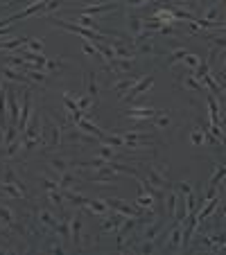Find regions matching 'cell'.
<instances>
[{"mask_svg": "<svg viewBox=\"0 0 226 255\" xmlns=\"http://www.w3.org/2000/svg\"><path fill=\"white\" fill-rule=\"evenodd\" d=\"M48 23L54 25V27H61L66 29V32H72V34H79L82 39H88L93 45L97 43V41H104L106 34L102 32H95V29H88V27H82L79 23H70V20H63V18H52V16H48Z\"/></svg>", "mask_w": 226, "mask_h": 255, "instance_id": "obj_1", "label": "cell"}, {"mask_svg": "<svg viewBox=\"0 0 226 255\" xmlns=\"http://www.w3.org/2000/svg\"><path fill=\"white\" fill-rule=\"evenodd\" d=\"M122 219H125V215L116 212V210L102 215L100 217V233L102 235H113V233H118V228L122 226Z\"/></svg>", "mask_w": 226, "mask_h": 255, "instance_id": "obj_2", "label": "cell"}, {"mask_svg": "<svg viewBox=\"0 0 226 255\" xmlns=\"http://www.w3.org/2000/svg\"><path fill=\"white\" fill-rule=\"evenodd\" d=\"M41 129H43V113L32 111L27 127H25V131H23V140L25 142H27V140H36L41 135Z\"/></svg>", "mask_w": 226, "mask_h": 255, "instance_id": "obj_3", "label": "cell"}, {"mask_svg": "<svg viewBox=\"0 0 226 255\" xmlns=\"http://www.w3.org/2000/svg\"><path fill=\"white\" fill-rule=\"evenodd\" d=\"M183 249V222H172L168 233V242H165V251H181Z\"/></svg>", "mask_w": 226, "mask_h": 255, "instance_id": "obj_4", "label": "cell"}, {"mask_svg": "<svg viewBox=\"0 0 226 255\" xmlns=\"http://www.w3.org/2000/svg\"><path fill=\"white\" fill-rule=\"evenodd\" d=\"M143 172H145V178H147L152 185H156V188H161V190H170L168 176H163V174L154 167V163H143Z\"/></svg>", "mask_w": 226, "mask_h": 255, "instance_id": "obj_5", "label": "cell"}, {"mask_svg": "<svg viewBox=\"0 0 226 255\" xmlns=\"http://www.w3.org/2000/svg\"><path fill=\"white\" fill-rule=\"evenodd\" d=\"M154 86V75H143V77L136 82V86L134 88H129V91L125 93V97L122 100L125 102H131V100H136L138 95H143V93H147L149 88Z\"/></svg>", "mask_w": 226, "mask_h": 255, "instance_id": "obj_6", "label": "cell"}, {"mask_svg": "<svg viewBox=\"0 0 226 255\" xmlns=\"http://www.w3.org/2000/svg\"><path fill=\"white\" fill-rule=\"evenodd\" d=\"M32 91H25V95H23V102H20V118H18V122H16V129L23 133L25 131V127H27V122H29V116H32Z\"/></svg>", "mask_w": 226, "mask_h": 255, "instance_id": "obj_7", "label": "cell"}, {"mask_svg": "<svg viewBox=\"0 0 226 255\" xmlns=\"http://www.w3.org/2000/svg\"><path fill=\"white\" fill-rule=\"evenodd\" d=\"M129 120H136V122H145V120H154L156 116V109H152V106H131L129 111L125 113Z\"/></svg>", "mask_w": 226, "mask_h": 255, "instance_id": "obj_8", "label": "cell"}, {"mask_svg": "<svg viewBox=\"0 0 226 255\" xmlns=\"http://www.w3.org/2000/svg\"><path fill=\"white\" fill-rule=\"evenodd\" d=\"M91 181H93V183H100V185H109V183H113V181H116V169L111 167V163H109V165H104V167L95 169V174L91 176Z\"/></svg>", "mask_w": 226, "mask_h": 255, "instance_id": "obj_9", "label": "cell"}, {"mask_svg": "<svg viewBox=\"0 0 226 255\" xmlns=\"http://www.w3.org/2000/svg\"><path fill=\"white\" fill-rule=\"evenodd\" d=\"M118 5L120 2H116V0H111V2H93V5H86L82 7V14H88V16H97V14H106V11L111 9H118Z\"/></svg>", "mask_w": 226, "mask_h": 255, "instance_id": "obj_10", "label": "cell"}, {"mask_svg": "<svg viewBox=\"0 0 226 255\" xmlns=\"http://www.w3.org/2000/svg\"><path fill=\"white\" fill-rule=\"evenodd\" d=\"M70 240L75 242L77 249H84V233H82V217H70Z\"/></svg>", "mask_w": 226, "mask_h": 255, "instance_id": "obj_11", "label": "cell"}, {"mask_svg": "<svg viewBox=\"0 0 226 255\" xmlns=\"http://www.w3.org/2000/svg\"><path fill=\"white\" fill-rule=\"evenodd\" d=\"M143 77V75H127V77H122V79H118L116 84H113V91L120 95V100L125 97V93L129 91V88H134L136 86V82Z\"/></svg>", "mask_w": 226, "mask_h": 255, "instance_id": "obj_12", "label": "cell"}, {"mask_svg": "<svg viewBox=\"0 0 226 255\" xmlns=\"http://www.w3.org/2000/svg\"><path fill=\"white\" fill-rule=\"evenodd\" d=\"M2 75H5V79L18 82V84H23V86H34V84L27 79L25 70H16V68H11V66H5V68H2Z\"/></svg>", "mask_w": 226, "mask_h": 255, "instance_id": "obj_13", "label": "cell"}, {"mask_svg": "<svg viewBox=\"0 0 226 255\" xmlns=\"http://www.w3.org/2000/svg\"><path fill=\"white\" fill-rule=\"evenodd\" d=\"M34 217H36V222H39L41 226H45L48 231H54V226H57V217H54L50 210H45V208L34 210Z\"/></svg>", "mask_w": 226, "mask_h": 255, "instance_id": "obj_14", "label": "cell"}, {"mask_svg": "<svg viewBox=\"0 0 226 255\" xmlns=\"http://www.w3.org/2000/svg\"><path fill=\"white\" fill-rule=\"evenodd\" d=\"M163 231H165L163 222H149V224H145L140 240H154V242H156V237H159Z\"/></svg>", "mask_w": 226, "mask_h": 255, "instance_id": "obj_15", "label": "cell"}, {"mask_svg": "<svg viewBox=\"0 0 226 255\" xmlns=\"http://www.w3.org/2000/svg\"><path fill=\"white\" fill-rule=\"evenodd\" d=\"M48 165L57 172V176H61V174L68 172V167H70V158H68V156H50Z\"/></svg>", "mask_w": 226, "mask_h": 255, "instance_id": "obj_16", "label": "cell"}, {"mask_svg": "<svg viewBox=\"0 0 226 255\" xmlns=\"http://www.w3.org/2000/svg\"><path fill=\"white\" fill-rule=\"evenodd\" d=\"M136 208H140V210H154L156 208V197L149 192H138V197H136Z\"/></svg>", "mask_w": 226, "mask_h": 255, "instance_id": "obj_17", "label": "cell"}, {"mask_svg": "<svg viewBox=\"0 0 226 255\" xmlns=\"http://www.w3.org/2000/svg\"><path fill=\"white\" fill-rule=\"evenodd\" d=\"M77 127H79V129H82V131H86V133H91V135H97V138H100V140L104 138V131H102L100 127H97L95 122H93L91 118H86V116H84L82 120L77 122Z\"/></svg>", "mask_w": 226, "mask_h": 255, "instance_id": "obj_18", "label": "cell"}, {"mask_svg": "<svg viewBox=\"0 0 226 255\" xmlns=\"http://www.w3.org/2000/svg\"><path fill=\"white\" fill-rule=\"evenodd\" d=\"M84 208H86L88 212H93V215H97V217H102V215L109 212V206H106L104 199H88Z\"/></svg>", "mask_w": 226, "mask_h": 255, "instance_id": "obj_19", "label": "cell"}, {"mask_svg": "<svg viewBox=\"0 0 226 255\" xmlns=\"http://www.w3.org/2000/svg\"><path fill=\"white\" fill-rule=\"evenodd\" d=\"M125 20H127V29H129L131 36H138V34L145 29V20H143V18H138V16L127 14V16H125Z\"/></svg>", "mask_w": 226, "mask_h": 255, "instance_id": "obj_20", "label": "cell"}, {"mask_svg": "<svg viewBox=\"0 0 226 255\" xmlns=\"http://www.w3.org/2000/svg\"><path fill=\"white\" fill-rule=\"evenodd\" d=\"M86 93L93 97V100H97V95H100V82H97V72H93V70L86 72Z\"/></svg>", "mask_w": 226, "mask_h": 255, "instance_id": "obj_21", "label": "cell"}, {"mask_svg": "<svg viewBox=\"0 0 226 255\" xmlns=\"http://www.w3.org/2000/svg\"><path fill=\"white\" fill-rule=\"evenodd\" d=\"M0 192L7 194V197H11V199H25L23 190H20L18 185H14V183H7V181H2V183H0Z\"/></svg>", "mask_w": 226, "mask_h": 255, "instance_id": "obj_22", "label": "cell"}, {"mask_svg": "<svg viewBox=\"0 0 226 255\" xmlns=\"http://www.w3.org/2000/svg\"><path fill=\"white\" fill-rule=\"evenodd\" d=\"M77 20H79V25H82V27H88V29H95V32H102V27H100V23H97L95 16H88V14H82V11H77ZM102 34H104V32H102Z\"/></svg>", "mask_w": 226, "mask_h": 255, "instance_id": "obj_23", "label": "cell"}, {"mask_svg": "<svg viewBox=\"0 0 226 255\" xmlns=\"http://www.w3.org/2000/svg\"><path fill=\"white\" fill-rule=\"evenodd\" d=\"M54 233H57V235L61 237L63 242L70 240V217H63L61 222H57V226H54Z\"/></svg>", "mask_w": 226, "mask_h": 255, "instance_id": "obj_24", "label": "cell"}, {"mask_svg": "<svg viewBox=\"0 0 226 255\" xmlns=\"http://www.w3.org/2000/svg\"><path fill=\"white\" fill-rule=\"evenodd\" d=\"M154 18H159L163 25H172V23H177V16H174V11L170 9V7H163V9H156L154 11Z\"/></svg>", "mask_w": 226, "mask_h": 255, "instance_id": "obj_25", "label": "cell"}, {"mask_svg": "<svg viewBox=\"0 0 226 255\" xmlns=\"http://www.w3.org/2000/svg\"><path fill=\"white\" fill-rule=\"evenodd\" d=\"M2 181H7V183H14V185H18L20 190L25 192V183H23V178L16 174V169L14 167H5V174H2Z\"/></svg>", "mask_w": 226, "mask_h": 255, "instance_id": "obj_26", "label": "cell"}, {"mask_svg": "<svg viewBox=\"0 0 226 255\" xmlns=\"http://www.w3.org/2000/svg\"><path fill=\"white\" fill-rule=\"evenodd\" d=\"M134 50H136V54H143V57H147V54H154L156 52V45H154V41H152V39H147V41H140V43H136Z\"/></svg>", "mask_w": 226, "mask_h": 255, "instance_id": "obj_27", "label": "cell"}, {"mask_svg": "<svg viewBox=\"0 0 226 255\" xmlns=\"http://www.w3.org/2000/svg\"><path fill=\"white\" fill-rule=\"evenodd\" d=\"M172 5L181 7V9L193 11V14H199V5H202V0H172Z\"/></svg>", "mask_w": 226, "mask_h": 255, "instance_id": "obj_28", "label": "cell"}, {"mask_svg": "<svg viewBox=\"0 0 226 255\" xmlns=\"http://www.w3.org/2000/svg\"><path fill=\"white\" fill-rule=\"evenodd\" d=\"M57 181H59V190H70L72 183H77V176H75V174L68 169V172H63L61 176L57 178Z\"/></svg>", "mask_w": 226, "mask_h": 255, "instance_id": "obj_29", "label": "cell"}, {"mask_svg": "<svg viewBox=\"0 0 226 255\" xmlns=\"http://www.w3.org/2000/svg\"><path fill=\"white\" fill-rule=\"evenodd\" d=\"M226 176V165H217L213 167V176H211V188H220L222 183V178Z\"/></svg>", "mask_w": 226, "mask_h": 255, "instance_id": "obj_30", "label": "cell"}, {"mask_svg": "<svg viewBox=\"0 0 226 255\" xmlns=\"http://www.w3.org/2000/svg\"><path fill=\"white\" fill-rule=\"evenodd\" d=\"M25 75H27V79L32 84H45L50 77V72H45V70H25Z\"/></svg>", "mask_w": 226, "mask_h": 255, "instance_id": "obj_31", "label": "cell"}, {"mask_svg": "<svg viewBox=\"0 0 226 255\" xmlns=\"http://www.w3.org/2000/svg\"><path fill=\"white\" fill-rule=\"evenodd\" d=\"M61 192L72 206H86V201H88V197H84V194H79V192H72V190H61Z\"/></svg>", "mask_w": 226, "mask_h": 255, "instance_id": "obj_32", "label": "cell"}, {"mask_svg": "<svg viewBox=\"0 0 226 255\" xmlns=\"http://www.w3.org/2000/svg\"><path fill=\"white\" fill-rule=\"evenodd\" d=\"M186 54H188V50H186V48H177V50H172V52L168 54V68H174L179 61H183V59H186Z\"/></svg>", "mask_w": 226, "mask_h": 255, "instance_id": "obj_33", "label": "cell"}, {"mask_svg": "<svg viewBox=\"0 0 226 255\" xmlns=\"http://www.w3.org/2000/svg\"><path fill=\"white\" fill-rule=\"evenodd\" d=\"M100 144H109V147H125V138L122 135H109V133H104V138L100 140Z\"/></svg>", "mask_w": 226, "mask_h": 255, "instance_id": "obj_34", "label": "cell"}, {"mask_svg": "<svg viewBox=\"0 0 226 255\" xmlns=\"http://www.w3.org/2000/svg\"><path fill=\"white\" fill-rule=\"evenodd\" d=\"M23 144H25V140H23V133H20L18 138L14 140V142L7 144V149H5V158H11V156H16V154H18V149L23 147Z\"/></svg>", "mask_w": 226, "mask_h": 255, "instance_id": "obj_35", "label": "cell"}, {"mask_svg": "<svg viewBox=\"0 0 226 255\" xmlns=\"http://www.w3.org/2000/svg\"><path fill=\"white\" fill-rule=\"evenodd\" d=\"M154 127L156 129H168L170 127V116H168V111H156V116H154Z\"/></svg>", "mask_w": 226, "mask_h": 255, "instance_id": "obj_36", "label": "cell"}, {"mask_svg": "<svg viewBox=\"0 0 226 255\" xmlns=\"http://www.w3.org/2000/svg\"><path fill=\"white\" fill-rule=\"evenodd\" d=\"M183 86H186V88H190V91H195V93H208V91H206V86H204V84L199 82V79H195L193 75H190V77H186V82H183Z\"/></svg>", "mask_w": 226, "mask_h": 255, "instance_id": "obj_37", "label": "cell"}, {"mask_svg": "<svg viewBox=\"0 0 226 255\" xmlns=\"http://www.w3.org/2000/svg\"><path fill=\"white\" fill-rule=\"evenodd\" d=\"M204 133H206V129H204V127H195L193 133H190V142H193L195 147H202V144H204Z\"/></svg>", "mask_w": 226, "mask_h": 255, "instance_id": "obj_38", "label": "cell"}, {"mask_svg": "<svg viewBox=\"0 0 226 255\" xmlns=\"http://www.w3.org/2000/svg\"><path fill=\"white\" fill-rule=\"evenodd\" d=\"M95 102H97V100H93L88 93H86V95H77V106H79V111H84V113H86L88 109L95 104Z\"/></svg>", "mask_w": 226, "mask_h": 255, "instance_id": "obj_39", "label": "cell"}, {"mask_svg": "<svg viewBox=\"0 0 226 255\" xmlns=\"http://www.w3.org/2000/svg\"><path fill=\"white\" fill-rule=\"evenodd\" d=\"M48 199L59 208V210H63V199L66 197H63L61 190H48Z\"/></svg>", "mask_w": 226, "mask_h": 255, "instance_id": "obj_40", "label": "cell"}, {"mask_svg": "<svg viewBox=\"0 0 226 255\" xmlns=\"http://www.w3.org/2000/svg\"><path fill=\"white\" fill-rule=\"evenodd\" d=\"M43 251H48V253H57V255L66 253V249H63V244H61V242H59V237H57V240H52V242H48V244L43 246Z\"/></svg>", "mask_w": 226, "mask_h": 255, "instance_id": "obj_41", "label": "cell"}, {"mask_svg": "<svg viewBox=\"0 0 226 255\" xmlns=\"http://www.w3.org/2000/svg\"><path fill=\"white\" fill-rule=\"evenodd\" d=\"M136 251L138 253H145V255H149V253H154L156 251V244H154V240H143L138 246H136Z\"/></svg>", "mask_w": 226, "mask_h": 255, "instance_id": "obj_42", "label": "cell"}, {"mask_svg": "<svg viewBox=\"0 0 226 255\" xmlns=\"http://www.w3.org/2000/svg\"><path fill=\"white\" fill-rule=\"evenodd\" d=\"M97 156H102V158H106V160H113V158H118V154H116V147H109V144H102V147H100V151H97Z\"/></svg>", "mask_w": 226, "mask_h": 255, "instance_id": "obj_43", "label": "cell"}, {"mask_svg": "<svg viewBox=\"0 0 226 255\" xmlns=\"http://www.w3.org/2000/svg\"><path fill=\"white\" fill-rule=\"evenodd\" d=\"M25 43H27V39H25V36H14V39L5 41V50H16V48H23Z\"/></svg>", "mask_w": 226, "mask_h": 255, "instance_id": "obj_44", "label": "cell"}, {"mask_svg": "<svg viewBox=\"0 0 226 255\" xmlns=\"http://www.w3.org/2000/svg\"><path fill=\"white\" fill-rule=\"evenodd\" d=\"M61 68H63L61 59H48V63H45V72H50V75H54V70H61Z\"/></svg>", "mask_w": 226, "mask_h": 255, "instance_id": "obj_45", "label": "cell"}, {"mask_svg": "<svg viewBox=\"0 0 226 255\" xmlns=\"http://www.w3.org/2000/svg\"><path fill=\"white\" fill-rule=\"evenodd\" d=\"M183 63H186V66L190 68V72H193L195 68H197L199 63H202V59H199L197 54H190V52H188V54H186V59H183Z\"/></svg>", "mask_w": 226, "mask_h": 255, "instance_id": "obj_46", "label": "cell"}, {"mask_svg": "<svg viewBox=\"0 0 226 255\" xmlns=\"http://www.w3.org/2000/svg\"><path fill=\"white\" fill-rule=\"evenodd\" d=\"M25 45H27V50H32V52H43V41L34 39V36H29Z\"/></svg>", "mask_w": 226, "mask_h": 255, "instance_id": "obj_47", "label": "cell"}, {"mask_svg": "<svg viewBox=\"0 0 226 255\" xmlns=\"http://www.w3.org/2000/svg\"><path fill=\"white\" fill-rule=\"evenodd\" d=\"M177 192L181 194V197H190V194H193V183H188V181L177 183Z\"/></svg>", "mask_w": 226, "mask_h": 255, "instance_id": "obj_48", "label": "cell"}, {"mask_svg": "<svg viewBox=\"0 0 226 255\" xmlns=\"http://www.w3.org/2000/svg\"><path fill=\"white\" fill-rule=\"evenodd\" d=\"M43 2H45V7H43V16H48L50 11L59 9V5H61V2H66V0H43Z\"/></svg>", "mask_w": 226, "mask_h": 255, "instance_id": "obj_49", "label": "cell"}, {"mask_svg": "<svg viewBox=\"0 0 226 255\" xmlns=\"http://www.w3.org/2000/svg\"><path fill=\"white\" fill-rule=\"evenodd\" d=\"M41 185L45 188V192H48V190H59V181H52V178H48L45 174H41Z\"/></svg>", "mask_w": 226, "mask_h": 255, "instance_id": "obj_50", "label": "cell"}, {"mask_svg": "<svg viewBox=\"0 0 226 255\" xmlns=\"http://www.w3.org/2000/svg\"><path fill=\"white\" fill-rule=\"evenodd\" d=\"M161 27H163V23L159 18H154V16L149 20H145V29H161Z\"/></svg>", "mask_w": 226, "mask_h": 255, "instance_id": "obj_51", "label": "cell"}, {"mask_svg": "<svg viewBox=\"0 0 226 255\" xmlns=\"http://www.w3.org/2000/svg\"><path fill=\"white\" fill-rule=\"evenodd\" d=\"M145 2H152V0H125L127 7H140V5H145Z\"/></svg>", "mask_w": 226, "mask_h": 255, "instance_id": "obj_52", "label": "cell"}, {"mask_svg": "<svg viewBox=\"0 0 226 255\" xmlns=\"http://www.w3.org/2000/svg\"><path fill=\"white\" fill-rule=\"evenodd\" d=\"M11 34V25H7V27H0V39H7Z\"/></svg>", "mask_w": 226, "mask_h": 255, "instance_id": "obj_53", "label": "cell"}, {"mask_svg": "<svg viewBox=\"0 0 226 255\" xmlns=\"http://www.w3.org/2000/svg\"><path fill=\"white\" fill-rule=\"evenodd\" d=\"M159 32H161V34H174V29H172V25H163Z\"/></svg>", "mask_w": 226, "mask_h": 255, "instance_id": "obj_54", "label": "cell"}, {"mask_svg": "<svg viewBox=\"0 0 226 255\" xmlns=\"http://www.w3.org/2000/svg\"><path fill=\"white\" fill-rule=\"evenodd\" d=\"M220 100H222V102H226V91L222 93V97H220Z\"/></svg>", "mask_w": 226, "mask_h": 255, "instance_id": "obj_55", "label": "cell"}, {"mask_svg": "<svg viewBox=\"0 0 226 255\" xmlns=\"http://www.w3.org/2000/svg\"><path fill=\"white\" fill-rule=\"evenodd\" d=\"M0 50H5V41H0Z\"/></svg>", "mask_w": 226, "mask_h": 255, "instance_id": "obj_56", "label": "cell"}, {"mask_svg": "<svg viewBox=\"0 0 226 255\" xmlns=\"http://www.w3.org/2000/svg\"><path fill=\"white\" fill-rule=\"evenodd\" d=\"M116 2H125V0H116Z\"/></svg>", "mask_w": 226, "mask_h": 255, "instance_id": "obj_57", "label": "cell"}]
</instances>
